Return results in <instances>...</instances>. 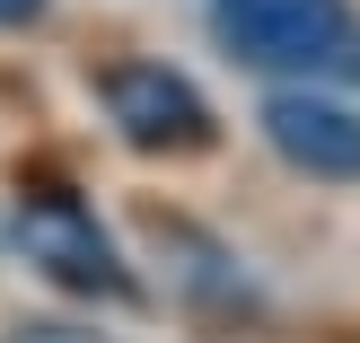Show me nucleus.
<instances>
[{
	"label": "nucleus",
	"mask_w": 360,
	"mask_h": 343,
	"mask_svg": "<svg viewBox=\"0 0 360 343\" xmlns=\"http://www.w3.org/2000/svg\"><path fill=\"white\" fill-rule=\"evenodd\" d=\"M264 141L290 158L299 176H326V185H360V115L343 97H308V88H281L264 106Z\"/></svg>",
	"instance_id": "20e7f679"
},
{
	"label": "nucleus",
	"mask_w": 360,
	"mask_h": 343,
	"mask_svg": "<svg viewBox=\"0 0 360 343\" xmlns=\"http://www.w3.org/2000/svg\"><path fill=\"white\" fill-rule=\"evenodd\" d=\"M18 247H27V264L44 282H62V291H79V299H132V273H123L115 238H105L97 211H88L79 194H62V185H27L18 194Z\"/></svg>",
	"instance_id": "7ed1b4c3"
},
{
	"label": "nucleus",
	"mask_w": 360,
	"mask_h": 343,
	"mask_svg": "<svg viewBox=\"0 0 360 343\" xmlns=\"http://www.w3.org/2000/svg\"><path fill=\"white\" fill-rule=\"evenodd\" d=\"M18 343H97V335H70V326H18Z\"/></svg>",
	"instance_id": "39448f33"
},
{
	"label": "nucleus",
	"mask_w": 360,
	"mask_h": 343,
	"mask_svg": "<svg viewBox=\"0 0 360 343\" xmlns=\"http://www.w3.org/2000/svg\"><path fill=\"white\" fill-rule=\"evenodd\" d=\"M44 18V0H0V27H35Z\"/></svg>",
	"instance_id": "423d86ee"
},
{
	"label": "nucleus",
	"mask_w": 360,
	"mask_h": 343,
	"mask_svg": "<svg viewBox=\"0 0 360 343\" xmlns=\"http://www.w3.org/2000/svg\"><path fill=\"white\" fill-rule=\"evenodd\" d=\"M220 35L255 70H360L343 0H220Z\"/></svg>",
	"instance_id": "f257e3e1"
},
{
	"label": "nucleus",
	"mask_w": 360,
	"mask_h": 343,
	"mask_svg": "<svg viewBox=\"0 0 360 343\" xmlns=\"http://www.w3.org/2000/svg\"><path fill=\"white\" fill-rule=\"evenodd\" d=\"M97 106H105V123H115L141 158H193V150L220 141L202 88H193L185 70H167V62H105L97 70Z\"/></svg>",
	"instance_id": "f03ea898"
}]
</instances>
